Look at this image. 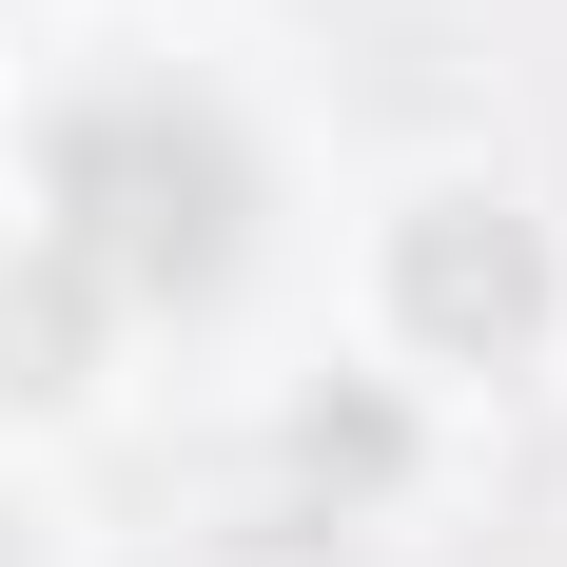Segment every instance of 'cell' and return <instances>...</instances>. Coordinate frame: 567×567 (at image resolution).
Masks as SVG:
<instances>
[{
    "mask_svg": "<svg viewBox=\"0 0 567 567\" xmlns=\"http://www.w3.org/2000/svg\"><path fill=\"white\" fill-rule=\"evenodd\" d=\"M79 313H99V293L40 255V293H0V392H59V372H79Z\"/></svg>",
    "mask_w": 567,
    "mask_h": 567,
    "instance_id": "3",
    "label": "cell"
},
{
    "mask_svg": "<svg viewBox=\"0 0 567 567\" xmlns=\"http://www.w3.org/2000/svg\"><path fill=\"white\" fill-rule=\"evenodd\" d=\"M40 196H59L40 255L79 293H216L235 275V216H255V157H235L196 99H99V117H59Z\"/></svg>",
    "mask_w": 567,
    "mask_h": 567,
    "instance_id": "1",
    "label": "cell"
},
{
    "mask_svg": "<svg viewBox=\"0 0 567 567\" xmlns=\"http://www.w3.org/2000/svg\"><path fill=\"white\" fill-rule=\"evenodd\" d=\"M392 293H411V333H431V352H528L548 255H528V216H489V196H431L411 255H392Z\"/></svg>",
    "mask_w": 567,
    "mask_h": 567,
    "instance_id": "2",
    "label": "cell"
}]
</instances>
